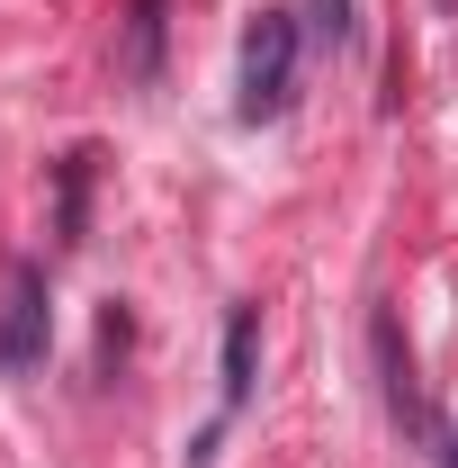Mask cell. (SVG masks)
<instances>
[{"label": "cell", "mask_w": 458, "mask_h": 468, "mask_svg": "<svg viewBox=\"0 0 458 468\" xmlns=\"http://www.w3.org/2000/svg\"><path fill=\"white\" fill-rule=\"evenodd\" d=\"M297 100V9H261L243 27V72H234V117L261 126V117H287Z\"/></svg>", "instance_id": "cell-1"}, {"label": "cell", "mask_w": 458, "mask_h": 468, "mask_svg": "<svg viewBox=\"0 0 458 468\" xmlns=\"http://www.w3.org/2000/svg\"><path fill=\"white\" fill-rule=\"evenodd\" d=\"M369 343H378V388H387V414H396L404 432H432L422 378H413V351H404V334H396V315H387V306L369 315Z\"/></svg>", "instance_id": "cell-2"}, {"label": "cell", "mask_w": 458, "mask_h": 468, "mask_svg": "<svg viewBox=\"0 0 458 468\" xmlns=\"http://www.w3.org/2000/svg\"><path fill=\"white\" fill-rule=\"evenodd\" d=\"M162 27H172V0H135L126 9V46H117V81L126 90H153L162 81Z\"/></svg>", "instance_id": "cell-3"}, {"label": "cell", "mask_w": 458, "mask_h": 468, "mask_svg": "<svg viewBox=\"0 0 458 468\" xmlns=\"http://www.w3.org/2000/svg\"><path fill=\"white\" fill-rule=\"evenodd\" d=\"M46 351V280L9 271V334H0V369H27Z\"/></svg>", "instance_id": "cell-4"}, {"label": "cell", "mask_w": 458, "mask_h": 468, "mask_svg": "<svg viewBox=\"0 0 458 468\" xmlns=\"http://www.w3.org/2000/svg\"><path fill=\"white\" fill-rule=\"evenodd\" d=\"M252 369H261V306L225 315V414L252 406Z\"/></svg>", "instance_id": "cell-5"}, {"label": "cell", "mask_w": 458, "mask_h": 468, "mask_svg": "<svg viewBox=\"0 0 458 468\" xmlns=\"http://www.w3.org/2000/svg\"><path fill=\"white\" fill-rule=\"evenodd\" d=\"M90 163H99V154H72V163H63V243H81V189H90Z\"/></svg>", "instance_id": "cell-6"}, {"label": "cell", "mask_w": 458, "mask_h": 468, "mask_svg": "<svg viewBox=\"0 0 458 468\" xmlns=\"http://www.w3.org/2000/svg\"><path fill=\"white\" fill-rule=\"evenodd\" d=\"M315 46H350V0H315Z\"/></svg>", "instance_id": "cell-7"}, {"label": "cell", "mask_w": 458, "mask_h": 468, "mask_svg": "<svg viewBox=\"0 0 458 468\" xmlns=\"http://www.w3.org/2000/svg\"><path fill=\"white\" fill-rule=\"evenodd\" d=\"M441 460H450V468H458V432H450V451H441Z\"/></svg>", "instance_id": "cell-8"}]
</instances>
